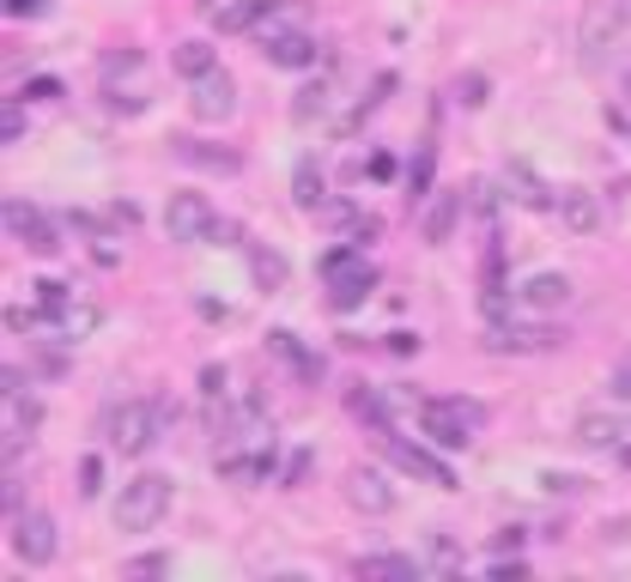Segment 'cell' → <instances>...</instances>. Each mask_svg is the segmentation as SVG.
<instances>
[{
	"label": "cell",
	"instance_id": "obj_1",
	"mask_svg": "<svg viewBox=\"0 0 631 582\" xmlns=\"http://www.w3.org/2000/svg\"><path fill=\"white\" fill-rule=\"evenodd\" d=\"M213 461L237 486H255V479L274 473V419H267V407L255 395L225 407V413L213 407Z\"/></svg>",
	"mask_w": 631,
	"mask_h": 582
},
{
	"label": "cell",
	"instance_id": "obj_2",
	"mask_svg": "<svg viewBox=\"0 0 631 582\" xmlns=\"http://www.w3.org/2000/svg\"><path fill=\"white\" fill-rule=\"evenodd\" d=\"M171 492H176L171 473H134L116 498V528L122 534H152L158 522H164V510H171Z\"/></svg>",
	"mask_w": 631,
	"mask_h": 582
},
{
	"label": "cell",
	"instance_id": "obj_3",
	"mask_svg": "<svg viewBox=\"0 0 631 582\" xmlns=\"http://www.w3.org/2000/svg\"><path fill=\"white\" fill-rule=\"evenodd\" d=\"M164 419H171V407L164 401H122L104 413V437L116 455H140L146 443H158V431H164Z\"/></svg>",
	"mask_w": 631,
	"mask_h": 582
},
{
	"label": "cell",
	"instance_id": "obj_4",
	"mask_svg": "<svg viewBox=\"0 0 631 582\" xmlns=\"http://www.w3.org/2000/svg\"><path fill=\"white\" fill-rule=\"evenodd\" d=\"M626 0H589L583 7V19H577V55L583 61H607V49H613L619 37H626Z\"/></svg>",
	"mask_w": 631,
	"mask_h": 582
},
{
	"label": "cell",
	"instance_id": "obj_5",
	"mask_svg": "<svg viewBox=\"0 0 631 582\" xmlns=\"http://www.w3.org/2000/svg\"><path fill=\"white\" fill-rule=\"evenodd\" d=\"M377 449H382V461H389V467H401V473L425 479V486H437V492H456V473H449V467L437 461L432 449H420V443L394 437V431H377Z\"/></svg>",
	"mask_w": 631,
	"mask_h": 582
},
{
	"label": "cell",
	"instance_id": "obj_6",
	"mask_svg": "<svg viewBox=\"0 0 631 582\" xmlns=\"http://www.w3.org/2000/svg\"><path fill=\"white\" fill-rule=\"evenodd\" d=\"M0 219H7V231H13L31 255H55V249H61V219H49V213L31 207V201H7Z\"/></svg>",
	"mask_w": 631,
	"mask_h": 582
},
{
	"label": "cell",
	"instance_id": "obj_7",
	"mask_svg": "<svg viewBox=\"0 0 631 582\" xmlns=\"http://www.w3.org/2000/svg\"><path fill=\"white\" fill-rule=\"evenodd\" d=\"M559 340H565L559 328H528V322H510V316H486V328H480L486 352H552Z\"/></svg>",
	"mask_w": 631,
	"mask_h": 582
},
{
	"label": "cell",
	"instance_id": "obj_8",
	"mask_svg": "<svg viewBox=\"0 0 631 582\" xmlns=\"http://www.w3.org/2000/svg\"><path fill=\"white\" fill-rule=\"evenodd\" d=\"M13 552H19V564H49V558L61 552V534H55L49 510H19L13 516Z\"/></svg>",
	"mask_w": 631,
	"mask_h": 582
},
{
	"label": "cell",
	"instance_id": "obj_9",
	"mask_svg": "<svg viewBox=\"0 0 631 582\" xmlns=\"http://www.w3.org/2000/svg\"><path fill=\"white\" fill-rule=\"evenodd\" d=\"M188 110H195V122H231L237 116V79L225 73V67L188 79Z\"/></svg>",
	"mask_w": 631,
	"mask_h": 582
},
{
	"label": "cell",
	"instance_id": "obj_10",
	"mask_svg": "<svg viewBox=\"0 0 631 582\" xmlns=\"http://www.w3.org/2000/svg\"><path fill=\"white\" fill-rule=\"evenodd\" d=\"M164 231H171V243H200V237L213 231L207 194H195V189L171 194V207H164Z\"/></svg>",
	"mask_w": 631,
	"mask_h": 582
},
{
	"label": "cell",
	"instance_id": "obj_11",
	"mask_svg": "<svg viewBox=\"0 0 631 582\" xmlns=\"http://www.w3.org/2000/svg\"><path fill=\"white\" fill-rule=\"evenodd\" d=\"M341 492H346V504L365 510V516H389L394 510V486H389V473H377V467H346Z\"/></svg>",
	"mask_w": 631,
	"mask_h": 582
},
{
	"label": "cell",
	"instance_id": "obj_12",
	"mask_svg": "<svg viewBox=\"0 0 631 582\" xmlns=\"http://www.w3.org/2000/svg\"><path fill=\"white\" fill-rule=\"evenodd\" d=\"M171 158L188 170H213V176H237L243 170V152L237 146H219V140H188V134H176L171 140Z\"/></svg>",
	"mask_w": 631,
	"mask_h": 582
},
{
	"label": "cell",
	"instance_id": "obj_13",
	"mask_svg": "<svg viewBox=\"0 0 631 582\" xmlns=\"http://www.w3.org/2000/svg\"><path fill=\"white\" fill-rule=\"evenodd\" d=\"M504 182H510V201H516V207H528V213H559V189H552L540 170H528L523 158H510V164H504Z\"/></svg>",
	"mask_w": 631,
	"mask_h": 582
},
{
	"label": "cell",
	"instance_id": "obj_14",
	"mask_svg": "<svg viewBox=\"0 0 631 582\" xmlns=\"http://www.w3.org/2000/svg\"><path fill=\"white\" fill-rule=\"evenodd\" d=\"M37 425H43V395L37 388L7 395V449H25V443L37 437Z\"/></svg>",
	"mask_w": 631,
	"mask_h": 582
},
{
	"label": "cell",
	"instance_id": "obj_15",
	"mask_svg": "<svg viewBox=\"0 0 631 582\" xmlns=\"http://www.w3.org/2000/svg\"><path fill=\"white\" fill-rule=\"evenodd\" d=\"M97 322H104V310H97L92 298H73L67 310H55L49 322H43V334H49V340H67V346H73V340L97 334Z\"/></svg>",
	"mask_w": 631,
	"mask_h": 582
},
{
	"label": "cell",
	"instance_id": "obj_16",
	"mask_svg": "<svg viewBox=\"0 0 631 582\" xmlns=\"http://www.w3.org/2000/svg\"><path fill=\"white\" fill-rule=\"evenodd\" d=\"M370 292H377V267H370V261H358L353 273L329 279V310L334 316H353L358 304H370Z\"/></svg>",
	"mask_w": 631,
	"mask_h": 582
},
{
	"label": "cell",
	"instance_id": "obj_17",
	"mask_svg": "<svg viewBox=\"0 0 631 582\" xmlns=\"http://www.w3.org/2000/svg\"><path fill=\"white\" fill-rule=\"evenodd\" d=\"M267 352H274V358H286L291 370H298V383H303V388L322 383V358H316V352L303 346V340L291 334V328H267Z\"/></svg>",
	"mask_w": 631,
	"mask_h": 582
},
{
	"label": "cell",
	"instance_id": "obj_18",
	"mask_svg": "<svg viewBox=\"0 0 631 582\" xmlns=\"http://www.w3.org/2000/svg\"><path fill=\"white\" fill-rule=\"evenodd\" d=\"M243 255H250V273H255V292H262V298L286 292V279H291V261L279 255L274 243H255V237H250V249H243Z\"/></svg>",
	"mask_w": 631,
	"mask_h": 582
},
{
	"label": "cell",
	"instance_id": "obj_19",
	"mask_svg": "<svg viewBox=\"0 0 631 582\" xmlns=\"http://www.w3.org/2000/svg\"><path fill=\"white\" fill-rule=\"evenodd\" d=\"M420 425H425V437H432L437 449H449V455H456V449H468V443H473V431L461 425L456 413H444L437 401H420Z\"/></svg>",
	"mask_w": 631,
	"mask_h": 582
},
{
	"label": "cell",
	"instance_id": "obj_20",
	"mask_svg": "<svg viewBox=\"0 0 631 582\" xmlns=\"http://www.w3.org/2000/svg\"><path fill=\"white\" fill-rule=\"evenodd\" d=\"M516 298H523L528 310H565V304H571V279H565V273H528V279L516 285Z\"/></svg>",
	"mask_w": 631,
	"mask_h": 582
},
{
	"label": "cell",
	"instance_id": "obj_21",
	"mask_svg": "<svg viewBox=\"0 0 631 582\" xmlns=\"http://www.w3.org/2000/svg\"><path fill=\"white\" fill-rule=\"evenodd\" d=\"M559 219L577 237H589V231H601V201L589 189H559Z\"/></svg>",
	"mask_w": 631,
	"mask_h": 582
},
{
	"label": "cell",
	"instance_id": "obj_22",
	"mask_svg": "<svg viewBox=\"0 0 631 582\" xmlns=\"http://www.w3.org/2000/svg\"><path fill=\"white\" fill-rule=\"evenodd\" d=\"M619 437H631V425L619 413H583L577 419V443H583V449H619Z\"/></svg>",
	"mask_w": 631,
	"mask_h": 582
},
{
	"label": "cell",
	"instance_id": "obj_23",
	"mask_svg": "<svg viewBox=\"0 0 631 582\" xmlns=\"http://www.w3.org/2000/svg\"><path fill=\"white\" fill-rule=\"evenodd\" d=\"M291 201H298L303 213L329 207V176H322V164H316V158H303V164L291 170Z\"/></svg>",
	"mask_w": 631,
	"mask_h": 582
},
{
	"label": "cell",
	"instance_id": "obj_24",
	"mask_svg": "<svg viewBox=\"0 0 631 582\" xmlns=\"http://www.w3.org/2000/svg\"><path fill=\"white\" fill-rule=\"evenodd\" d=\"M274 7L279 0H225V7H213V25L219 31H255Z\"/></svg>",
	"mask_w": 631,
	"mask_h": 582
},
{
	"label": "cell",
	"instance_id": "obj_25",
	"mask_svg": "<svg viewBox=\"0 0 631 582\" xmlns=\"http://www.w3.org/2000/svg\"><path fill=\"white\" fill-rule=\"evenodd\" d=\"M358 577H370V582H382V577H389V582H413V577H420V564H413V558H401V552H370V558H358Z\"/></svg>",
	"mask_w": 631,
	"mask_h": 582
},
{
	"label": "cell",
	"instance_id": "obj_26",
	"mask_svg": "<svg viewBox=\"0 0 631 582\" xmlns=\"http://www.w3.org/2000/svg\"><path fill=\"white\" fill-rule=\"evenodd\" d=\"M267 61L274 67H310L316 61V37L310 31H286V37L267 43Z\"/></svg>",
	"mask_w": 631,
	"mask_h": 582
},
{
	"label": "cell",
	"instance_id": "obj_27",
	"mask_svg": "<svg viewBox=\"0 0 631 582\" xmlns=\"http://www.w3.org/2000/svg\"><path fill=\"white\" fill-rule=\"evenodd\" d=\"M456 219H461V194H437L432 207H425V243H449Z\"/></svg>",
	"mask_w": 631,
	"mask_h": 582
},
{
	"label": "cell",
	"instance_id": "obj_28",
	"mask_svg": "<svg viewBox=\"0 0 631 582\" xmlns=\"http://www.w3.org/2000/svg\"><path fill=\"white\" fill-rule=\"evenodd\" d=\"M329 104H334V85H329V79H310V85H298V98H291V122L329 116Z\"/></svg>",
	"mask_w": 631,
	"mask_h": 582
},
{
	"label": "cell",
	"instance_id": "obj_29",
	"mask_svg": "<svg viewBox=\"0 0 631 582\" xmlns=\"http://www.w3.org/2000/svg\"><path fill=\"white\" fill-rule=\"evenodd\" d=\"M171 67H176L183 79H200V73H213L219 61H213L207 43H176V49H171Z\"/></svg>",
	"mask_w": 631,
	"mask_h": 582
},
{
	"label": "cell",
	"instance_id": "obj_30",
	"mask_svg": "<svg viewBox=\"0 0 631 582\" xmlns=\"http://www.w3.org/2000/svg\"><path fill=\"white\" fill-rule=\"evenodd\" d=\"M73 298H79V292H73V285H67V279H37V285H31V304H37V310H43V322H49L55 310H67V304H73Z\"/></svg>",
	"mask_w": 631,
	"mask_h": 582
},
{
	"label": "cell",
	"instance_id": "obj_31",
	"mask_svg": "<svg viewBox=\"0 0 631 582\" xmlns=\"http://www.w3.org/2000/svg\"><path fill=\"white\" fill-rule=\"evenodd\" d=\"M449 98H456L461 110H480L492 98V73H480V67H473V73H461L456 85H449Z\"/></svg>",
	"mask_w": 631,
	"mask_h": 582
},
{
	"label": "cell",
	"instance_id": "obj_32",
	"mask_svg": "<svg viewBox=\"0 0 631 582\" xmlns=\"http://www.w3.org/2000/svg\"><path fill=\"white\" fill-rule=\"evenodd\" d=\"M394 85H401V79H394V73H377V79H370V91H365V98H358V110H353V116H346V122H341V128H346V134H353V128H358V122H365V116H370V110H377V104H382V98H394Z\"/></svg>",
	"mask_w": 631,
	"mask_h": 582
},
{
	"label": "cell",
	"instance_id": "obj_33",
	"mask_svg": "<svg viewBox=\"0 0 631 582\" xmlns=\"http://www.w3.org/2000/svg\"><path fill=\"white\" fill-rule=\"evenodd\" d=\"M461 194H468V201H473V213H480V219H498V182H486V176H473L468 182V189H461Z\"/></svg>",
	"mask_w": 631,
	"mask_h": 582
},
{
	"label": "cell",
	"instance_id": "obj_34",
	"mask_svg": "<svg viewBox=\"0 0 631 582\" xmlns=\"http://www.w3.org/2000/svg\"><path fill=\"white\" fill-rule=\"evenodd\" d=\"M19 98H25V104H55V98H67V85L55 73H37V79H25V85H19Z\"/></svg>",
	"mask_w": 631,
	"mask_h": 582
},
{
	"label": "cell",
	"instance_id": "obj_35",
	"mask_svg": "<svg viewBox=\"0 0 631 582\" xmlns=\"http://www.w3.org/2000/svg\"><path fill=\"white\" fill-rule=\"evenodd\" d=\"M104 104L116 110V116H140V110L152 104V91H122V85H104Z\"/></svg>",
	"mask_w": 631,
	"mask_h": 582
},
{
	"label": "cell",
	"instance_id": "obj_36",
	"mask_svg": "<svg viewBox=\"0 0 631 582\" xmlns=\"http://www.w3.org/2000/svg\"><path fill=\"white\" fill-rule=\"evenodd\" d=\"M122 73H146V55H140V49H128V43L104 55V79H122Z\"/></svg>",
	"mask_w": 631,
	"mask_h": 582
},
{
	"label": "cell",
	"instance_id": "obj_37",
	"mask_svg": "<svg viewBox=\"0 0 631 582\" xmlns=\"http://www.w3.org/2000/svg\"><path fill=\"white\" fill-rule=\"evenodd\" d=\"M437 407H444V413H456L468 431H480V425H486V407H480V401H461V395H437Z\"/></svg>",
	"mask_w": 631,
	"mask_h": 582
},
{
	"label": "cell",
	"instance_id": "obj_38",
	"mask_svg": "<svg viewBox=\"0 0 631 582\" xmlns=\"http://www.w3.org/2000/svg\"><path fill=\"white\" fill-rule=\"evenodd\" d=\"M19 134H25V98H7V110H0V146H19Z\"/></svg>",
	"mask_w": 631,
	"mask_h": 582
},
{
	"label": "cell",
	"instance_id": "obj_39",
	"mask_svg": "<svg viewBox=\"0 0 631 582\" xmlns=\"http://www.w3.org/2000/svg\"><path fill=\"white\" fill-rule=\"evenodd\" d=\"M358 243H341V249H329V255H322V273H329V279H341V273H353L358 267Z\"/></svg>",
	"mask_w": 631,
	"mask_h": 582
},
{
	"label": "cell",
	"instance_id": "obj_40",
	"mask_svg": "<svg viewBox=\"0 0 631 582\" xmlns=\"http://www.w3.org/2000/svg\"><path fill=\"white\" fill-rule=\"evenodd\" d=\"M67 225H73L79 237H92V243H110V225L97 219V213H85V207H73V213H67Z\"/></svg>",
	"mask_w": 631,
	"mask_h": 582
},
{
	"label": "cell",
	"instance_id": "obj_41",
	"mask_svg": "<svg viewBox=\"0 0 631 582\" xmlns=\"http://www.w3.org/2000/svg\"><path fill=\"white\" fill-rule=\"evenodd\" d=\"M425 564L456 570V564H461V546H456V540H437V534H432V540H425Z\"/></svg>",
	"mask_w": 631,
	"mask_h": 582
},
{
	"label": "cell",
	"instance_id": "obj_42",
	"mask_svg": "<svg viewBox=\"0 0 631 582\" xmlns=\"http://www.w3.org/2000/svg\"><path fill=\"white\" fill-rule=\"evenodd\" d=\"M213 243L219 249H250V231H243V225H231V219H213Z\"/></svg>",
	"mask_w": 631,
	"mask_h": 582
},
{
	"label": "cell",
	"instance_id": "obj_43",
	"mask_svg": "<svg viewBox=\"0 0 631 582\" xmlns=\"http://www.w3.org/2000/svg\"><path fill=\"white\" fill-rule=\"evenodd\" d=\"M200 401L207 407L225 401V364H207V370H200Z\"/></svg>",
	"mask_w": 631,
	"mask_h": 582
},
{
	"label": "cell",
	"instance_id": "obj_44",
	"mask_svg": "<svg viewBox=\"0 0 631 582\" xmlns=\"http://www.w3.org/2000/svg\"><path fill=\"white\" fill-rule=\"evenodd\" d=\"M122 570H128V577H164V570H171V558H164V552H140V558H128Z\"/></svg>",
	"mask_w": 631,
	"mask_h": 582
},
{
	"label": "cell",
	"instance_id": "obj_45",
	"mask_svg": "<svg viewBox=\"0 0 631 582\" xmlns=\"http://www.w3.org/2000/svg\"><path fill=\"white\" fill-rule=\"evenodd\" d=\"M97 486H104V455H85V461H79V492L97 498Z\"/></svg>",
	"mask_w": 631,
	"mask_h": 582
},
{
	"label": "cell",
	"instance_id": "obj_46",
	"mask_svg": "<svg viewBox=\"0 0 631 582\" xmlns=\"http://www.w3.org/2000/svg\"><path fill=\"white\" fill-rule=\"evenodd\" d=\"M37 322H43V310H37V304H13V310H7V328H13V334H31Z\"/></svg>",
	"mask_w": 631,
	"mask_h": 582
},
{
	"label": "cell",
	"instance_id": "obj_47",
	"mask_svg": "<svg viewBox=\"0 0 631 582\" xmlns=\"http://www.w3.org/2000/svg\"><path fill=\"white\" fill-rule=\"evenodd\" d=\"M432 152L437 146H420V158H413V194H432Z\"/></svg>",
	"mask_w": 631,
	"mask_h": 582
},
{
	"label": "cell",
	"instance_id": "obj_48",
	"mask_svg": "<svg viewBox=\"0 0 631 582\" xmlns=\"http://www.w3.org/2000/svg\"><path fill=\"white\" fill-rule=\"evenodd\" d=\"M0 7H7V19H37L49 0H0Z\"/></svg>",
	"mask_w": 631,
	"mask_h": 582
},
{
	"label": "cell",
	"instance_id": "obj_49",
	"mask_svg": "<svg viewBox=\"0 0 631 582\" xmlns=\"http://www.w3.org/2000/svg\"><path fill=\"white\" fill-rule=\"evenodd\" d=\"M607 395H613V401H631V358L619 364L613 370V383H607Z\"/></svg>",
	"mask_w": 631,
	"mask_h": 582
},
{
	"label": "cell",
	"instance_id": "obj_50",
	"mask_svg": "<svg viewBox=\"0 0 631 582\" xmlns=\"http://www.w3.org/2000/svg\"><path fill=\"white\" fill-rule=\"evenodd\" d=\"M19 388H25V370H19V364H7V370H0V401H7V395H19Z\"/></svg>",
	"mask_w": 631,
	"mask_h": 582
},
{
	"label": "cell",
	"instance_id": "obj_51",
	"mask_svg": "<svg viewBox=\"0 0 631 582\" xmlns=\"http://www.w3.org/2000/svg\"><path fill=\"white\" fill-rule=\"evenodd\" d=\"M365 170H370L377 182H394V158H389V152H370V164H365Z\"/></svg>",
	"mask_w": 631,
	"mask_h": 582
},
{
	"label": "cell",
	"instance_id": "obj_52",
	"mask_svg": "<svg viewBox=\"0 0 631 582\" xmlns=\"http://www.w3.org/2000/svg\"><path fill=\"white\" fill-rule=\"evenodd\" d=\"M540 486H547V492H577L583 479H571V473H540Z\"/></svg>",
	"mask_w": 631,
	"mask_h": 582
},
{
	"label": "cell",
	"instance_id": "obj_53",
	"mask_svg": "<svg viewBox=\"0 0 631 582\" xmlns=\"http://www.w3.org/2000/svg\"><path fill=\"white\" fill-rule=\"evenodd\" d=\"M389 346L401 352V358H413V352H420V334H408V328H401V334H389Z\"/></svg>",
	"mask_w": 631,
	"mask_h": 582
},
{
	"label": "cell",
	"instance_id": "obj_54",
	"mask_svg": "<svg viewBox=\"0 0 631 582\" xmlns=\"http://www.w3.org/2000/svg\"><path fill=\"white\" fill-rule=\"evenodd\" d=\"M37 370H43V376H61V370H67V358H61V352H55V358L43 352V358H37Z\"/></svg>",
	"mask_w": 631,
	"mask_h": 582
},
{
	"label": "cell",
	"instance_id": "obj_55",
	"mask_svg": "<svg viewBox=\"0 0 631 582\" xmlns=\"http://www.w3.org/2000/svg\"><path fill=\"white\" fill-rule=\"evenodd\" d=\"M619 467H626V473H631V443H619Z\"/></svg>",
	"mask_w": 631,
	"mask_h": 582
},
{
	"label": "cell",
	"instance_id": "obj_56",
	"mask_svg": "<svg viewBox=\"0 0 631 582\" xmlns=\"http://www.w3.org/2000/svg\"><path fill=\"white\" fill-rule=\"evenodd\" d=\"M626 98H631V85H626Z\"/></svg>",
	"mask_w": 631,
	"mask_h": 582
}]
</instances>
